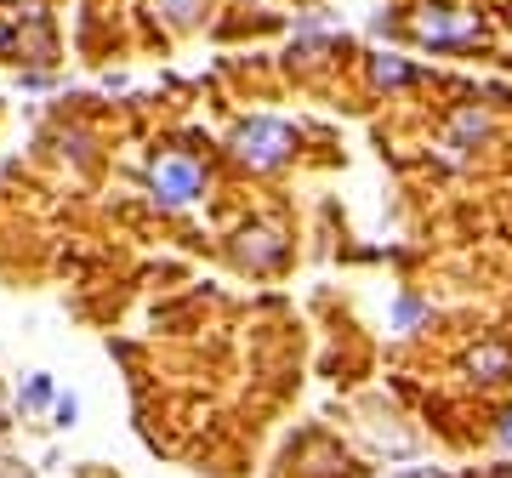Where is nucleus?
<instances>
[{
    "label": "nucleus",
    "instance_id": "0eeeda50",
    "mask_svg": "<svg viewBox=\"0 0 512 478\" xmlns=\"http://www.w3.org/2000/svg\"><path fill=\"white\" fill-rule=\"evenodd\" d=\"M478 35H484V23H478L473 12H456V18H450V46H473Z\"/></svg>",
    "mask_w": 512,
    "mask_h": 478
},
{
    "label": "nucleus",
    "instance_id": "1a4fd4ad",
    "mask_svg": "<svg viewBox=\"0 0 512 478\" xmlns=\"http://www.w3.org/2000/svg\"><path fill=\"white\" fill-rule=\"evenodd\" d=\"M160 12H165L171 23H194V18L205 12V0H160Z\"/></svg>",
    "mask_w": 512,
    "mask_h": 478
},
{
    "label": "nucleus",
    "instance_id": "6e6552de",
    "mask_svg": "<svg viewBox=\"0 0 512 478\" xmlns=\"http://www.w3.org/2000/svg\"><path fill=\"white\" fill-rule=\"evenodd\" d=\"M484 131H490V120H484L478 109H461L456 114V137H461V143H473V137H484Z\"/></svg>",
    "mask_w": 512,
    "mask_h": 478
},
{
    "label": "nucleus",
    "instance_id": "9b49d317",
    "mask_svg": "<svg viewBox=\"0 0 512 478\" xmlns=\"http://www.w3.org/2000/svg\"><path fill=\"white\" fill-rule=\"evenodd\" d=\"M46 399H52V382H46V376H35V387H29V405H46Z\"/></svg>",
    "mask_w": 512,
    "mask_h": 478
},
{
    "label": "nucleus",
    "instance_id": "9d476101",
    "mask_svg": "<svg viewBox=\"0 0 512 478\" xmlns=\"http://www.w3.org/2000/svg\"><path fill=\"white\" fill-rule=\"evenodd\" d=\"M416 319H427V302H416V296H404V302H399V331H410Z\"/></svg>",
    "mask_w": 512,
    "mask_h": 478
},
{
    "label": "nucleus",
    "instance_id": "7ed1b4c3",
    "mask_svg": "<svg viewBox=\"0 0 512 478\" xmlns=\"http://www.w3.org/2000/svg\"><path fill=\"white\" fill-rule=\"evenodd\" d=\"M239 262L256 268V274H262V268H279V262H285V234H279V228H245V234H239Z\"/></svg>",
    "mask_w": 512,
    "mask_h": 478
},
{
    "label": "nucleus",
    "instance_id": "423d86ee",
    "mask_svg": "<svg viewBox=\"0 0 512 478\" xmlns=\"http://www.w3.org/2000/svg\"><path fill=\"white\" fill-rule=\"evenodd\" d=\"M370 80L376 86H404L410 80V63L404 57H370Z\"/></svg>",
    "mask_w": 512,
    "mask_h": 478
},
{
    "label": "nucleus",
    "instance_id": "39448f33",
    "mask_svg": "<svg viewBox=\"0 0 512 478\" xmlns=\"http://www.w3.org/2000/svg\"><path fill=\"white\" fill-rule=\"evenodd\" d=\"M450 18H456L450 6H427V12H421V18L410 23V29H416V40H433V46H450Z\"/></svg>",
    "mask_w": 512,
    "mask_h": 478
},
{
    "label": "nucleus",
    "instance_id": "f257e3e1",
    "mask_svg": "<svg viewBox=\"0 0 512 478\" xmlns=\"http://www.w3.org/2000/svg\"><path fill=\"white\" fill-rule=\"evenodd\" d=\"M291 148H296V131L285 126V120H268V114H256V120H245V126L234 131V154L251 171L285 166V160H291Z\"/></svg>",
    "mask_w": 512,
    "mask_h": 478
},
{
    "label": "nucleus",
    "instance_id": "f03ea898",
    "mask_svg": "<svg viewBox=\"0 0 512 478\" xmlns=\"http://www.w3.org/2000/svg\"><path fill=\"white\" fill-rule=\"evenodd\" d=\"M148 188H154V200L165 211H188V205L200 200L205 188V171L188 160V154H154V166H148Z\"/></svg>",
    "mask_w": 512,
    "mask_h": 478
},
{
    "label": "nucleus",
    "instance_id": "20e7f679",
    "mask_svg": "<svg viewBox=\"0 0 512 478\" xmlns=\"http://www.w3.org/2000/svg\"><path fill=\"white\" fill-rule=\"evenodd\" d=\"M467 376H478V382H501V376H512V348L507 342H478V348L467 353Z\"/></svg>",
    "mask_w": 512,
    "mask_h": 478
}]
</instances>
